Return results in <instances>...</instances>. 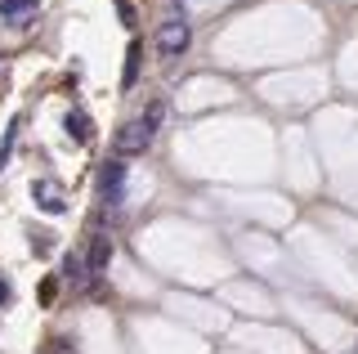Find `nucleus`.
Listing matches in <instances>:
<instances>
[{"label": "nucleus", "instance_id": "obj_1", "mask_svg": "<svg viewBox=\"0 0 358 354\" xmlns=\"http://www.w3.org/2000/svg\"><path fill=\"white\" fill-rule=\"evenodd\" d=\"M188 41H193V31H188L184 14H171L157 27V50H162V59H179V54L188 50Z\"/></svg>", "mask_w": 358, "mask_h": 354}, {"label": "nucleus", "instance_id": "obj_2", "mask_svg": "<svg viewBox=\"0 0 358 354\" xmlns=\"http://www.w3.org/2000/svg\"><path fill=\"white\" fill-rule=\"evenodd\" d=\"M99 193H103L108 206H121V193H126V166H121V157H112L99 171Z\"/></svg>", "mask_w": 358, "mask_h": 354}, {"label": "nucleus", "instance_id": "obj_3", "mask_svg": "<svg viewBox=\"0 0 358 354\" xmlns=\"http://www.w3.org/2000/svg\"><path fill=\"white\" fill-rule=\"evenodd\" d=\"M148 143H152V139L143 135L139 117H134V121H126V126L117 130V139H112V148H117V157H134V153H143Z\"/></svg>", "mask_w": 358, "mask_h": 354}, {"label": "nucleus", "instance_id": "obj_4", "mask_svg": "<svg viewBox=\"0 0 358 354\" xmlns=\"http://www.w3.org/2000/svg\"><path fill=\"white\" fill-rule=\"evenodd\" d=\"M31 197H36V206L50 211V215H63V206H67L63 184H54V180H36V184H31Z\"/></svg>", "mask_w": 358, "mask_h": 354}, {"label": "nucleus", "instance_id": "obj_5", "mask_svg": "<svg viewBox=\"0 0 358 354\" xmlns=\"http://www.w3.org/2000/svg\"><path fill=\"white\" fill-rule=\"evenodd\" d=\"M0 18H9L14 27H27L36 18V0H0Z\"/></svg>", "mask_w": 358, "mask_h": 354}, {"label": "nucleus", "instance_id": "obj_6", "mask_svg": "<svg viewBox=\"0 0 358 354\" xmlns=\"http://www.w3.org/2000/svg\"><path fill=\"white\" fill-rule=\"evenodd\" d=\"M85 264H90V274H103L108 264H112V238H108V234H94V242H90V256H85Z\"/></svg>", "mask_w": 358, "mask_h": 354}, {"label": "nucleus", "instance_id": "obj_7", "mask_svg": "<svg viewBox=\"0 0 358 354\" xmlns=\"http://www.w3.org/2000/svg\"><path fill=\"white\" fill-rule=\"evenodd\" d=\"M63 278L72 283V287H85L90 278H94V274H90L85 256H76V251H72V256H63Z\"/></svg>", "mask_w": 358, "mask_h": 354}, {"label": "nucleus", "instance_id": "obj_8", "mask_svg": "<svg viewBox=\"0 0 358 354\" xmlns=\"http://www.w3.org/2000/svg\"><path fill=\"white\" fill-rule=\"evenodd\" d=\"M63 126H67V135H72L76 143H90V139H94V126H90V117H85V113H67Z\"/></svg>", "mask_w": 358, "mask_h": 354}, {"label": "nucleus", "instance_id": "obj_9", "mask_svg": "<svg viewBox=\"0 0 358 354\" xmlns=\"http://www.w3.org/2000/svg\"><path fill=\"white\" fill-rule=\"evenodd\" d=\"M162 121H166V104H162V99H157V104H148V113L139 117L143 135H148V139H157V130H162Z\"/></svg>", "mask_w": 358, "mask_h": 354}, {"label": "nucleus", "instance_id": "obj_10", "mask_svg": "<svg viewBox=\"0 0 358 354\" xmlns=\"http://www.w3.org/2000/svg\"><path fill=\"white\" fill-rule=\"evenodd\" d=\"M134 76H139V45H130V54H126V72H121V85H134Z\"/></svg>", "mask_w": 358, "mask_h": 354}, {"label": "nucleus", "instance_id": "obj_11", "mask_svg": "<svg viewBox=\"0 0 358 354\" xmlns=\"http://www.w3.org/2000/svg\"><path fill=\"white\" fill-rule=\"evenodd\" d=\"M45 354H76V346H72V341H50V350H45Z\"/></svg>", "mask_w": 358, "mask_h": 354}, {"label": "nucleus", "instance_id": "obj_12", "mask_svg": "<svg viewBox=\"0 0 358 354\" xmlns=\"http://www.w3.org/2000/svg\"><path fill=\"white\" fill-rule=\"evenodd\" d=\"M5 301H9V283L0 278V305H5Z\"/></svg>", "mask_w": 358, "mask_h": 354}]
</instances>
